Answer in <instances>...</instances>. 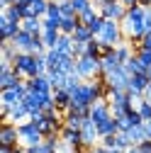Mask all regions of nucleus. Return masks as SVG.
<instances>
[{
  "mask_svg": "<svg viewBox=\"0 0 151 153\" xmlns=\"http://www.w3.org/2000/svg\"><path fill=\"white\" fill-rule=\"evenodd\" d=\"M137 112L141 114V119H144V122H146V119H151V102H146V100H144V102L139 105V109H137Z\"/></svg>",
  "mask_w": 151,
  "mask_h": 153,
  "instance_id": "31",
  "label": "nucleus"
},
{
  "mask_svg": "<svg viewBox=\"0 0 151 153\" xmlns=\"http://www.w3.org/2000/svg\"><path fill=\"white\" fill-rule=\"evenodd\" d=\"M3 119H5V122H12V124H22V122L29 119V107H27L25 100H22V102L12 105L7 112H3Z\"/></svg>",
  "mask_w": 151,
  "mask_h": 153,
  "instance_id": "8",
  "label": "nucleus"
},
{
  "mask_svg": "<svg viewBox=\"0 0 151 153\" xmlns=\"http://www.w3.org/2000/svg\"><path fill=\"white\" fill-rule=\"evenodd\" d=\"M17 53H20V51L12 46V42H3V61H5V63H12Z\"/></svg>",
  "mask_w": 151,
  "mask_h": 153,
  "instance_id": "28",
  "label": "nucleus"
},
{
  "mask_svg": "<svg viewBox=\"0 0 151 153\" xmlns=\"http://www.w3.org/2000/svg\"><path fill=\"white\" fill-rule=\"evenodd\" d=\"M144 25H146V29L151 32V7H146V17H144Z\"/></svg>",
  "mask_w": 151,
  "mask_h": 153,
  "instance_id": "34",
  "label": "nucleus"
},
{
  "mask_svg": "<svg viewBox=\"0 0 151 153\" xmlns=\"http://www.w3.org/2000/svg\"><path fill=\"white\" fill-rule=\"evenodd\" d=\"M98 15H100V10H98L95 5H90L88 10H83V12L78 15V20H81V25H90V22H93V20H95V17H98Z\"/></svg>",
  "mask_w": 151,
  "mask_h": 153,
  "instance_id": "26",
  "label": "nucleus"
},
{
  "mask_svg": "<svg viewBox=\"0 0 151 153\" xmlns=\"http://www.w3.org/2000/svg\"><path fill=\"white\" fill-rule=\"evenodd\" d=\"M100 15L105 17V20H115V22H122L124 17H127V7L120 3H105L102 7H100Z\"/></svg>",
  "mask_w": 151,
  "mask_h": 153,
  "instance_id": "11",
  "label": "nucleus"
},
{
  "mask_svg": "<svg viewBox=\"0 0 151 153\" xmlns=\"http://www.w3.org/2000/svg\"><path fill=\"white\" fill-rule=\"evenodd\" d=\"M107 100H110V109H112V117H115V119L124 117V114L132 109V100H129V92L127 90H110Z\"/></svg>",
  "mask_w": 151,
  "mask_h": 153,
  "instance_id": "2",
  "label": "nucleus"
},
{
  "mask_svg": "<svg viewBox=\"0 0 151 153\" xmlns=\"http://www.w3.org/2000/svg\"><path fill=\"white\" fill-rule=\"evenodd\" d=\"M139 49H149V51H151V32H146V34H144V39H141Z\"/></svg>",
  "mask_w": 151,
  "mask_h": 153,
  "instance_id": "32",
  "label": "nucleus"
},
{
  "mask_svg": "<svg viewBox=\"0 0 151 153\" xmlns=\"http://www.w3.org/2000/svg\"><path fill=\"white\" fill-rule=\"evenodd\" d=\"M124 68L129 71V75H134V73H149V68L141 63V59H139V56L134 53V56H132V59L124 63Z\"/></svg>",
  "mask_w": 151,
  "mask_h": 153,
  "instance_id": "23",
  "label": "nucleus"
},
{
  "mask_svg": "<svg viewBox=\"0 0 151 153\" xmlns=\"http://www.w3.org/2000/svg\"><path fill=\"white\" fill-rule=\"evenodd\" d=\"M20 80H25V78L12 68V63H5V61L0 63V90H7L12 85H17Z\"/></svg>",
  "mask_w": 151,
  "mask_h": 153,
  "instance_id": "7",
  "label": "nucleus"
},
{
  "mask_svg": "<svg viewBox=\"0 0 151 153\" xmlns=\"http://www.w3.org/2000/svg\"><path fill=\"white\" fill-rule=\"evenodd\" d=\"M139 5H144V7H151V0H139Z\"/></svg>",
  "mask_w": 151,
  "mask_h": 153,
  "instance_id": "41",
  "label": "nucleus"
},
{
  "mask_svg": "<svg viewBox=\"0 0 151 153\" xmlns=\"http://www.w3.org/2000/svg\"><path fill=\"white\" fill-rule=\"evenodd\" d=\"M149 83H151L149 73H134V75L129 78V88H127V92H129V95H144V90L149 88Z\"/></svg>",
  "mask_w": 151,
  "mask_h": 153,
  "instance_id": "13",
  "label": "nucleus"
},
{
  "mask_svg": "<svg viewBox=\"0 0 151 153\" xmlns=\"http://www.w3.org/2000/svg\"><path fill=\"white\" fill-rule=\"evenodd\" d=\"M54 102H56V109L66 112L71 107V92L68 90H54Z\"/></svg>",
  "mask_w": 151,
  "mask_h": 153,
  "instance_id": "21",
  "label": "nucleus"
},
{
  "mask_svg": "<svg viewBox=\"0 0 151 153\" xmlns=\"http://www.w3.org/2000/svg\"><path fill=\"white\" fill-rule=\"evenodd\" d=\"M27 85H29V90H34V92H54V85H51L49 73H46V75H37V78H27Z\"/></svg>",
  "mask_w": 151,
  "mask_h": 153,
  "instance_id": "15",
  "label": "nucleus"
},
{
  "mask_svg": "<svg viewBox=\"0 0 151 153\" xmlns=\"http://www.w3.org/2000/svg\"><path fill=\"white\" fill-rule=\"evenodd\" d=\"M105 78V83H107V88L110 90H127L129 88V71L124 68V66H117L115 71H110L107 75H102Z\"/></svg>",
  "mask_w": 151,
  "mask_h": 153,
  "instance_id": "6",
  "label": "nucleus"
},
{
  "mask_svg": "<svg viewBox=\"0 0 151 153\" xmlns=\"http://www.w3.org/2000/svg\"><path fill=\"white\" fill-rule=\"evenodd\" d=\"M127 134H129V139H132V143H141V141H146V131H144V124H137V126H132V129H127Z\"/></svg>",
  "mask_w": 151,
  "mask_h": 153,
  "instance_id": "25",
  "label": "nucleus"
},
{
  "mask_svg": "<svg viewBox=\"0 0 151 153\" xmlns=\"http://www.w3.org/2000/svg\"><path fill=\"white\" fill-rule=\"evenodd\" d=\"M88 27H90V32H93V34L98 36V34L102 32V27H105V17H102V15H98V17H95V20H93Z\"/></svg>",
  "mask_w": 151,
  "mask_h": 153,
  "instance_id": "29",
  "label": "nucleus"
},
{
  "mask_svg": "<svg viewBox=\"0 0 151 153\" xmlns=\"http://www.w3.org/2000/svg\"><path fill=\"white\" fill-rule=\"evenodd\" d=\"M117 131H120V126H117V119H115V117H110V119H105V122L98 124L100 139H102V136H112V134H117Z\"/></svg>",
  "mask_w": 151,
  "mask_h": 153,
  "instance_id": "19",
  "label": "nucleus"
},
{
  "mask_svg": "<svg viewBox=\"0 0 151 153\" xmlns=\"http://www.w3.org/2000/svg\"><path fill=\"white\" fill-rule=\"evenodd\" d=\"M71 5L76 7V12H78V15H81L83 10H88V7L93 5V0H71Z\"/></svg>",
  "mask_w": 151,
  "mask_h": 153,
  "instance_id": "30",
  "label": "nucleus"
},
{
  "mask_svg": "<svg viewBox=\"0 0 151 153\" xmlns=\"http://www.w3.org/2000/svg\"><path fill=\"white\" fill-rule=\"evenodd\" d=\"M78 25H81L78 17H64L61 25H59V29H61V34H73L76 29H78Z\"/></svg>",
  "mask_w": 151,
  "mask_h": 153,
  "instance_id": "24",
  "label": "nucleus"
},
{
  "mask_svg": "<svg viewBox=\"0 0 151 153\" xmlns=\"http://www.w3.org/2000/svg\"><path fill=\"white\" fill-rule=\"evenodd\" d=\"M22 29L34 34V36H42L44 32V17H25L22 20Z\"/></svg>",
  "mask_w": 151,
  "mask_h": 153,
  "instance_id": "18",
  "label": "nucleus"
},
{
  "mask_svg": "<svg viewBox=\"0 0 151 153\" xmlns=\"http://www.w3.org/2000/svg\"><path fill=\"white\" fill-rule=\"evenodd\" d=\"M81 139H83V146H85V148H93V146H95V141L100 139V134H98V124L93 122L90 117H85V122H83Z\"/></svg>",
  "mask_w": 151,
  "mask_h": 153,
  "instance_id": "10",
  "label": "nucleus"
},
{
  "mask_svg": "<svg viewBox=\"0 0 151 153\" xmlns=\"http://www.w3.org/2000/svg\"><path fill=\"white\" fill-rule=\"evenodd\" d=\"M12 68L22 75V78H37V56L34 53H27V51H20L12 61Z\"/></svg>",
  "mask_w": 151,
  "mask_h": 153,
  "instance_id": "3",
  "label": "nucleus"
},
{
  "mask_svg": "<svg viewBox=\"0 0 151 153\" xmlns=\"http://www.w3.org/2000/svg\"><path fill=\"white\" fill-rule=\"evenodd\" d=\"M117 66H122V63H120V59H117L115 49H110L107 53H102V56H100V75H107L110 71H115Z\"/></svg>",
  "mask_w": 151,
  "mask_h": 153,
  "instance_id": "16",
  "label": "nucleus"
},
{
  "mask_svg": "<svg viewBox=\"0 0 151 153\" xmlns=\"http://www.w3.org/2000/svg\"><path fill=\"white\" fill-rule=\"evenodd\" d=\"M144 100H146V102H151V83H149V88L144 90Z\"/></svg>",
  "mask_w": 151,
  "mask_h": 153,
  "instance_id": "37",
  "label": "nucleus"
},
{
  "mask_svg": "<svg viewBox=\"0 0 151 153\" xmlns=\"http://www.w3.org/2000/svg\"><path fill=\"white\" fill-rule=\"evenodd\" d=\"M22 29V25L20 22H10V20H5L3 15H0V34H3V42H12L15 39V34Z\"/></svg>",
  "mask_w": 151,
  "mask_h": 153,
  "instance_id": "17",
  "label": "nucleus"
},
{
  "mask_svg": "<svg viewBox=\"0 0 151 153\" xmlns=\"http://www.w3.org/2000/svg\"><path fill=\"white\" fill-rule=\"evenodd\" d=\"M76 73L81 75L83 80H93L100 75V59L95 56H81V59H76Z\"/></svg>",
  "mask_w": 151,
  "mask_h": 153,
  "instance_id": "4",
  "label": "nucleus"
},
{
  "mask_svg": "<svg viewBox=\"0 0 151 153\" xmlns=\"http://www.w3.org/2000/svg\"><path fill=\"white\" fill-rule=\"evenodd\" d=\"M71 36H73V42H81V44H88V42L95 39V34L90 32V27H88V25H78V29H76Z\"/></svg>",
  "mask_w": 151,
  "mask_h": 153,
  "instance_id": "20",
  "label": "nucleus"
},
{
  "mask_svg": "<svg viewBox=\"0 0 151 153\" xmlns=\"http://www.w3.org/2000/svg\"><path fill=\"white\" fill-rule=\"evenodd\" d=\"M32 44H34V34H29V32H25V29H20V32L15 34V39H12V46H15L17 51L32 53Z\"/></svg>",
  "mask_w": 151,
  "mask_h": 153,
  "instance_id": "14",
  "label": "nucleus"
},
{
  "mask_svg": "<svg viewBox=\"0 0 151 153\" xmlns=\"http://www.w3.org/2000/svg\"><path fill=\"white\" fill-rule=\"evenodd\" d=\"M137 146H139V153H151V139H146V141H141Z\"/></svg>",
  "mask_w": 151,
  "mask_h": 153,
  "instance_id": "33",
  "label": "nucleus"
},
{
  "mask_svg": "<svg viewBox=\"0 0 151 153\" xmlns=\"http://www.w3.org/2000/svg\"><path fill=\"white\" fill-rule=\"evenodd\" d=\"M51 3H59L61 5V3H71V0H51Z\"/></svg>",
  "mask_w": 151,
  "mask_h": 153,
  "instance_id": "42",
  "label": "nucleus"
},
{
  "mask_svg": "<svg viewBox=\"0 0 151 153\" xmlns=\"http://www.w3.org/2000/svg\"><path fill=\"white\" fill-rule=\"evenodd\" d=\"M124 153H139V146H129V148H127Z\"/></svg>",
  "mask_w": 151,
  "mask_h": 153,
  "instance_id": "39",
  "label": "nucleus"
},
{
  "mask_svg": "<svg viewBox=\"0 0 151 153\" xmlns=\"http://www.w3.org/2000/svg\"><path fill=\"white\" fill-rule=\"evenodd\" d=\"M20 143V129L12 122H5L0 129V146H17Z\"/></svg>",
  "mask_w": 151,
  "mask_h": 153,
  "instance_id": "12",
  "label": "nucleus"
},
{
  "mask_svg": "<svg viewBox=\"0 0 151 153\" xmlns=\"http://www.w3.org/2000/svg\"><path fill=\"white\" fill-rule=\"evenodd\" d=\"M17 129H20V143L22 146H37V143L44 141V134L39 131V126H37L32 119L17 124Z\"/></svg>",
  "mask_w": 151,
  "mask_h": 153,
  "instance_id": "5",
  "label": "nucleus"
},
{
  "mask_svg": "<svg viewBox=\"0 0 151 153\" xmlns=\"http://www.w3.org/2000/svg\"><path fill=\"white\" fill-rule=\"evenodd\" d=\"M120 3H122L124 7H132V5H137V3H139V0H120Z\"/></svg>",
  "mask_w": 151,
  "mask_h": 153,
  "instance_id": "38",
  "label": "nucleus"
},
{
  "mask_svg": "<svg viewBox=\"0 0 151 153\" xmlns=\"http://www.w3.org/2000/svg\"><path fill=\"white\" fill-rule=\"evenodd\" d=\"M73 44H76V42H73L71 34H59V39H56V46H54V49L61 51V53H71V51H73Z\"/></svg>",
  "mask_w": 151,
  "mask_h": 153,
  "instance_id": "22",
  "label": "nucleus"
},
{
  "mask_svg": "<svg viewBox=\"0 0 151 153\" xmlns=\"http://www.w3.org/2000/svg\"><path fill=\"white\" fill-rule=\"evenodd\" d=\"M15 0H0V7H7V5H12Z\"/></svg>",
  "mask_w": 151,
  "mask_h": 153,
  "instance_id": "40",
  "label": "nucleus"
},
{
  "mask_svg": "<svg viewBox=\"0 0 151 153\" xmlns=\"http://www.w3.org/2000/svg\"><path fill=\"white\" fill-rule=\"evenodd\" d=\"M110 117H112V109H110V100L100 97L98 102H93V105H90V119L95 122V124H100V122H105V119H110Z\"/></svg>",
  "mask_w": 151,
  "mask_h": 153,
  "instance_id": "9",
  "label": "nucleus"
},
{
  "mask_svg": "<svg viewBox=\"0 0 151 153\" xmlns=\"http://www.w3.org/2000/svg\"><path fill=\"white\" fill-rule=\"evenodd\" d=\"M105 3H117V0H93V5H95L98 10H100V7L105 5Z\"/></svg>",
  "mask_w": 151,
  "mask_h": 153,
  "instance_id": "35",
  "label": "nucleus"
},
{
  "mask_svg": "<svg viewBox=\"0 0 151 153\" xmlns=\"http://www.w3.org/2000/svg\"><path fill=\"white\" fill-rule=\"evenodd\" d=\"M149 78H151V68H149Z\"/></svg>",
  "mask_w": 151,
  "mask_h": 153,
  "instance_id": "43",
  "label": "nucleus"
},
{
  "mask_svg": "<svg viewBox=\"0 0 151 153\" xmlns=\"http://www.w3.org/2000/svg\"><path fill=\"white\" fill-rule=\"evenodd\" d=\"M95 39L102 44V46H120L122 42H127V34L122 29V22H115V20H105V27L102 32L95 36Z\"/></svg>",
  "mask_w": 151,
  "mask_h": 153,
  "instance_id": "1",
  "label": "nucleus"
},
{
  "mask_svg": "<svg viewBox=\"0 0 151 153\" xmlns=\"http://www.w3.org/2000/svg\"><path fill=\"white\" fill-rule=\"evenodd\" d=\"M115 146L122 148V151H127L129 146H134V143H132V139H129L127 131H117V134H115Z\"/></svg>",
  "mask_w": 151,
  "mask_h": 153,
  "instance_id": "27",
  "label": "nucleus"
},
{
  "mask_svg": "<svg viewBox=\"0 0 151 153\" xmlns=\"http://www.w3.org/2000/svg\"><path fill=\"white\" fill-rule=\"evenodd\" d=\"M144 131H146V139H151V119L144 122Z\"/></svg>",
  "mask_w": 151,
  "mask_h": 153,
  "instance_id": "36",
  "label": "nucleus"
}]
</instances>
